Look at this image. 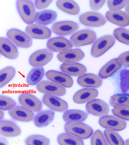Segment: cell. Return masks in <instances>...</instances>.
<instances>
[{
  "label": "cell",
  "instance_id": "cell-1",
  "mask_svg": "<svg viewBox=\"0 0 129 145\" xmlns=\"http://www.w3.org/2000/svg\"><path fill=\"white\" fill-rule=\"evenodd\" d=\"M64 129L67 133L83 139L89 138L93 133V130L90 127L79 122H67L65 124Z\"/></svg>",
  "mask_w": 129,
  "mask_h": 145
},
{
  "label": "cell",
  "instance_id": "cell-2",
  "mask_svg": "<svg viewBox=\"0 0 129 145\" xmlns=\"http://www.w3.org/2000/svg\"><path fill=\"white\" fill-rule=\"evenodd\" d=\"M17 6L18 12L23 20L28 24L35 21V10L32 2L29 0H18Z\"/></svg>",
  "mask_w": 129,
  "mask_h": 145
},
{
  "label": "cell",
  "instance_id": "cell-3",
  "mask_svg": "<svg viewBox=\"0 0 129 145\" xmlns=\"http://www.w3.org/2000/svg\"><path fill=\"white\" fill-rule=\"evenodd\" d=\"M115 42V37L112 35H107L100 37L94 42L92 47L91 55L95 57L100 56L111 48Z\"/></svg>",
  "mask_w": 129,
  "mask_h": 145
},
{
  "label": "cell",
  "instance_id": "cell-4",
  "mask_svg": "<svg viewBox=\"0 0 129 145\" xmlns=\"http://www.w3.org/2000/svg\"><path fill=\"white\" fill-rule=\"evenodd\" d=\"M96 35L93 31L88 29L80 30L73 34L70 41L73 46L79 47L92 43L95 40Z\"/></svg>",
  "mask_w": 129,
  "mask_h": 145
},
{
  "label": "cell",
  "instance_id": "cell-5",
  "mask_svg": "<svg viewBox=\"0 0 129 145\" xmlns=\"http://www.w3.org/2000/svg\"><path fill=\"white\" fill-rule=\"evenodd\" d=\"M37 90L40 92L56 96H61L66 93L65 88L61 85L47 81H41L36 85Z\"/></svg>",
  "mask_w": 129,
  "mask_h": 145
},
{
  "label": "cell",
  "instance_id": "cell-6",
  "mask_svg": "<svg viewBox=\"0 0 129 145\" xmlns=\"http://www.w3.org/2000/svg\"><path fill=\"white\" fill-rule=\"evenodd\" d=\"M80 22L87 26L99 27L104 24L106 22L105 17L102 14L94 11L84 13L79 17Z\"/></svg>",
  "mask_w": 129,
  "mask_h": 145
},
{
  "label": "cell",
  "instance_id": "cell-7",
  "mask_svg": "<svg viewBox=\"0 0 129 145\" xmlns=\"http://www.w3.org/2000/svg\"><path fill=\"white\" fill-rule=\"evenodd\" d=\"M99 123L103 127L114 131H120L126 127V124L123 119L117 117L106 115L100 119Z\"/></svg>",
  "mask_w": 129,
  "mask_h": 145
},
{
  "label": "cell",
  "instance_id": "cell-8",
  "mask_svg": "<svg viewBox=\"0 0 129 145\" xmlns=\"http://www.w3.org/2000/svg\"><path fill=\"white\" fill-rule=\"evenodd\" d=\"M7 36L9 39L18 47L27 48L32 45L31 39L25 33L18 29L10 30L7 32Z\"/></svg>",
  "mask_w": 129,
  "mask_h": 145
},
{
  "label": "cell",
  "instance_id": "cell-9",
  "mask_svg": "<svg viewBox=\"0 0 129 145\" xmlns=\"http://www.w3.org/2000/svg\"><path fill=\"white\" fill-rule=\"evenodd\" d=\"M53 53L48 49H43L38 50L30 56L29 62L32 66L41 67L46 64L52 59Z\"/></svg>",
  "mask_w": 129,
  "mask_h": 145
},
{
  "label": "cell",
  "instance_id": "cell-10",
  "mask_svg": "<svg viewBox=\"0 0 129 145\" xmlns=\"http://www.w3.org/2000/svg\"><path fill=\"white\" fill-rule=\"evenodd\" d=\"M79 28L78 24L71 21H66L58 22L52 26L51 29L55 34L62 36L72 34Z\"/></svg>",
  "mask_w": 129,
  "mask_h": 145
},
{
  "label": "cell",
  "instance_id": "cell-11",
  "mask_svg": "<svg viewBox=\"0 0 129 145\" xmlns=\"http://www.w3.org/2000/svg\"><path fill=\"white\" fill-rule=\"evenodd\" d=\"M86 108L89 113L97 116H105L109 111L108 104L99 99H93L88 102L86 104Z\"/></svg>",
  "mask_w": 129,
  "mask_h": 145
},
{
  "label": "cell",
  "instance_id": "cell-12",
  "mask_svg": "<svg viewBox=\"0 0 129 145\" xmlns=\"http://www.w3.org/2000/svg\"><path fill=\"white\" fill-rule=\"evenodd\" d=\"M26 34L30 37L35 39H45L51 35L50 30L44 26L32 24L28 26L25 29Z\"/></svg>",
  "mask_w": 129,
  "mask_h": 145
},
{
  "label": "cell",
  "instance_id": "cell-13",
  "mask_svg": "<svg viewBox=\"0 0 129 145\" xmlns=\"http://www.w3.org/2000/svg\"><path fill=\"white\" fill-rule=\"evenodd\" d=\"M47 46L50 50L55 52H62L71 49L73 45L68 40L62 37H57L50 39Z\"/></svg>",
  "mask_w": 129,
  "mask_h": 145
},
{
  "label": "cell",
  "instance_id": "cell-14",
  "mask_svg": "<svg viewBox=\"0 0 129 145\" xmlns=\"http://www.w3.org/2000/svg\"><path fill=\"white\" fill-rule=\"evenodd\" d=\"M8 112L13 119L21 121L29 122L34 118V114L33 111L23 106H15L9 110Z\"/></svg>",
  "mask_w": 129,
  "mask_h": 145
},
{
  "label": "cell",
  "instance_id": "cell-15",
  "mask_svg": "<svg viewBox=\"0 0 129 145\" xmlns=\"http://www.w3.org/2000/svg\"><path fill=\"white\" fill-rule=\"evenodd\" d=\"M44 103L51 109L59 112H63L68 108L67 103L63 100L54 96L46 94L43 98Z\"/></svg>",
  "mask_w": 129,
  "mask_h": 145
},
{
  "label": "cell",
  "instance_id": "cell-16",
  "mask_svg": "<svg viewBox=\"0 0 129 145\" xmlns=\"http://www.w3.org/2000/svg\"><path fill=\"white\" fill-rule=\"evenodd\" d=\"M20 104L23 107L27 108L33 111L38 112L42 109V104L36 97L30 94L24 93L19 98Z\"/></svg>",
  "mask_w": 129,
  "mask_h": 145
},
{
  "label": "cell",
  "instance_id": "cell-17",
  "mask_svg": "<svg viewBox=\"0 0 129 145\" xmlns=\"http://www.w3.org/2000/svg\"><path fill=\"white\" fill-rule=\"evenodd\" d=\"M98 90L93 88H85L77 92L73 97L76 103L83 104L88 102L95 98L98 95Z\"/></svg>",
  "mask_w": 129,
  "mask_h": 145
},
{
  "label": "cell",
  "instance_id": "cell-18",
  "mask_svg": "<svg viewBox=\"0 0 129 145\" xmlns=\"http://www.w3.org/2000/svg\"><path fill=\"white\" fill-rule=\"evenodd\" d=\"M46 76L48 79L60 83L66 88L71 87L73 84V80L70 76L60 72L49 70L46 73Z\"/></svg>",
  "mask_w": 129,
  "mask_h": 145
},
{
  "label": "cell",
  "instance_id": "cell-19",
  "mask_svg": "<svg viewBox=\"0 0 129 145\" xmlns=\"http://www.w3.org/2000/svg\"><path fill=\"white\" fill-rule=\"evenodd\" d=\"M78 83L84 87L98 88L102 84V81L99 76L92 74H84L78 78Z\"/></svg>",
  "mask_w": 129,
  "mask_h": 145
},
{
  "label": "cell",
  "instance_id": "cell-20",
  "mask_svg": "<svg viewBox=\"0 0 129 145\" xmlns=\"http://www.w3.org/2000/svg\"><path fill=\"white\" fill-rule=\"evenodd\" d=\"M60 69L63 72L70 75L80 76L86 72L85 67L81 64L73 62L64 63L60 66Z\"/></svg>",
  "mask_w": 129,
  "mask_h": 145
},
{
  "label": "cell",
  "instance_id": "cell-21",
  "mask_svg": "<svg viewBox=\"0 0 129 145\" xmlns=\"http://www.w3.org/2000/svg\"><path fill=\"white\" fill-rule=\"evenodd\" d=\"M105 16L108 21L115 24L122 26L129 25V18L121 10H110L106 12Z\"/></svg>",
  "mask_w": 129,
  "mask_h": 145
},
{
  "label": "cell",
  "instance_id": "cell-22",
  "mask_svg": "<svg viewBox=\"0 0 129 145\" xmlns=\"http://www.w3.org/2000/svg\"><path fill=\"white\" fill-rule=\"evenodd\" d=\"M0 52L3 55L11 59L17 58L18 55L15 46L8 39L3 38H0Z\"/></svg>",
  "mask_w": 129,
  "mask_h": 145
},
{
  "label": "cell",
  "instance_id": "cell-23",
  "mask_svg": "<svg viewBox=\"0 0 129 145\" xmlns=\"http://www.w3.org/2000/svg\"><path fill=\"white\" fill-rule=\"evenodd\" d=\"M84 56V54L81 50L75 49L60 52L58 54L57 57L60 61L65 63L78 62L82 60Z\"/></svg>",
  "mask_w": 129,
  "mask_h": 145
},
{
  "label": "cell",
  "instance_id": "cell-24",
  "mask_svg": "<svg viewBox=\"0 0 129 145\" xmlns=\"http://www.w3.org/2000/svg\"><path fill=\"white\" fill-rule=\"evenodd\" d=\"M21 133L20 129L16 125L11 122L5 120L0 121V134L8 137H16Z\"/></svg>",
  "mask_w": 129,
  "mask_h": 145
},
{
  "label": "cell",
  "instance_id": "cell-25",
  "mask_svg": "<svg viewBox=\"0 0 129 145\" xmlns=\"http://www.w3.org/2000/svg\"><path fill=\"white\" fill-rule=\"evenodd\" d=\"M57 17V14L55 11L51 10H45L36 13L35 21L40 25H47L55 21Z\"/></svg>",
  "mask_w": 129,
  "mask_h": 145
},
{
  "label": "cell",
  "instance_id": "cell-26",
  "mask_svg": "<svg viewBox=\"0 0 129 145\" xmlns=\"http://www.w3.org/2000/svg\"><path fill=\"white\" fill-rule=\"evenodd\" d=\"M122 65V63L119 59H113L102 68L99 72V76L102 79L109 77L119 69Z\"/></svg>",
  "mask_w": 129,
  "mask_h": 145
},
{
  "label": "cell",
  "instance_id": "cell-27",
  "mask_svg": "<svg viewBox=\"0 0 129 145\" xmlns=\"http://www.w3.org/2000/svg\"><path fill=\"white\" fill-rule=\"evenodd\" d=\"M54 112L50 110H45L39 111L34 117L35 125L39 127L46 126L53 120Z\"/></svg>",
  "mask_w": 129,
  "mask_h": 145
},
{
  "label": "cell",
  "instance_id": "cell-28",
  "mask_svg": "<svg viewBox=\"0 0 129 145\" xmlns=\"http://www.w3.org/2000/svg\"><path fill=\"white\" fill-rule=\"evenodd\" d=\"M56 5L60 10L71 15H77L80 11L79 5L76 2L73 0H57Z\"/></svg>",
  "mask_w": 129,
  "mask_h": 145
},
{
  "label": "cell",
  "instance_id": "cell-29",
  "mask_svg": "<svg viewBox=\"0 0 129 145\" xmlns=\"http://www.w3.org/2000/svg\"><path fill=\"white\" fill-rule=\"evenodd\" d=\"M88 114L85 112L77 109L68 110L64 113L63 118L66 122H82L87 118Z\"/></svg>",
  "mask_w": 129,
  "mask_h": 145
},
{
  "label": "cell",
  "instance_id": "cell-30",
  "mask_svg": "<svg viewBox=\"0 0 129 145\" xmlns=\"http://www.w3.org/2000/svg\"><path fill=\"white\" fill-rule=\"evenodd\" d=\"M44 74V71L42 67L34 68L28 73L26 78V82L30 85H35L40 82Z\"/></svg>",
  "mask_w": 129,
  "mask_h": 145
},
{
  "label": "cell",
  "instance_id": "cell-31",
  "mask_svg": "<svg viewBox=\"0 0 129 145\" xmlns=\"http://www.w3.org/2000/svg\"><path fill=\"white\" fill-rule=\"evenodd\" d=\"M58 143L60 145H83L82 140L78 137L66 134L59 135L57 139Z\"/></svg>",
  "mask_w": 129,
  "mask_h": 145
},
{
  "label": "cell",
  "instance_id": "cell-32",
  "mask_svg": "<svg viewBox=\"0 0 129 145\" xmlns=\"http://www.w3.org/2000/svg\"><path fill=\"white\" fill-rule=\"evenodd\" d=\"M110 103L114 107L119 106H129V94L115 95L110 97Z\"/></svg>",
  "mask_w": 129,
  "mask_h": 145
},
{
  "label": "cell",
  "instance_id": "cell-33",
  "mask_svg": "<svg viewBox=\"0 0 129 145\" xmlns=\"http://www.w3.org/2000/svg\"><path fill=\"white\" fill-rule=\"evenodd\" d=\"M105 136L110 144L124 145V142L120 136L115 131L107 129L104 130Z\"/></svg>",
  "mask_w": 129,
  "mask_h": 145
},
{
  "label": "cell",
  "instance_id": "cell-34",
  "mask_svg": "<svg viewBox=\"0 0 129 145\" xmlns=\"http://www.w3.org/2000/svg\"><path fill=\"white\" fill-rule=\"evenodd\" d=\"M15 71L13 68L9 67L0 71V87H2L7 83L13 77Z\"/></svg>",
  "mask_w": 129,
  "mask_h": 145
},
{
  "label": "cell",
  "instance_id": "cell-35",
  "mask_svg": "<svg viewBox=\"0 0 129 145\" xmlns=\"http://www.w3.org/2000/svg\"><path fill=\"white\" fill-rule=\"evenodd\" d=\"M115 38L120 42L129 45V30L123 28H118L113 32Z\"/></svg>",
  "mask_w": 129,
  "mask_h": 145
},
{
  "label": "cell",
  "instance_id": "cell-36",
  "mask_svg": "<svg viewBox=\"0 0 129 145\" xmlns=\"http://www.w3.org/2000/svg\"><path fill=\"white\" fill-rule=\"evenodd\" d=\"M26 143L27 145H48L49 144V140L44 136L35 135L28 137Z\"/></svg>",
  "mask_w": 129,
  "mask_h": 145
},
{
  "label": "cell",
  "instance_id": "cell-37",
  "mask_svg": "<svg viewBox=\"0 0 129 145\" xmlns=\"http://www.w3.org/2000/svg\"><path fill=\"white\" fill-rule=\"evenodd\" d=\"M113 114L122 119L129 121V107L119 106L114 107L112 110Z\"/></svg>",
  "mask_w": 129,
  "mask_h": 145
},
{
  "label": "cell",
  "instance_id": "cell-38",
  "mask_svg": "<svg viewBox=\"0 0 129 145\" xmlns=\"http://www.w3.org/2000/svg\"><path fill=\"white\" fill-rule=\"evenodd\" d=\"M16 103L9 97L0 95V109L4 110H9L15 106Z\"/></svg>",
  "mask_w": 129,
  "mask_h": 145
},
{
  "label": "cell",
  "instance_id": "cell-39",
  "mask_svg": "<svg viewBox=\"0 0 129 145\" xmlns=\"http://www.w3.org/2000/svg\"><path fill=\"white\" fill-rule=\"evenodd\" d=\"M127 1V0H109L107 1V5L110 10L117 11L125 7Z\"/></svg>",
  "mask_w": 129,
  "mask_h": 145
},
{
  "label": "cell",
  "instance_id": "cell-40",
  "mask_svg": "<svg viewBox=\"0 0 129 145\" xmlns=\"http://www.w3.org/2000/svg\"><path fill=\"white\" fill-rule=\"evenodd\" d=\"M91 143L93 145L107 144L103 133L99 130L94 133L91 138Z\"/></svg>",
  "mask_w": 129,
  "mask_h": 145
},
{
  "label": "cell",
  "instance_id": "cell-41",
  "mask_svg": "<svg viewBox=\"0 0 129 145\" xmlns=\"http://www.w3.org/2000/svg\"><path fill=\"white\" fill-rule=\"evenodd\" d=\"M106 0H90L89 5L91 9L97 11L100 9L105 3Z\"/></svg>",
  "mask_w": 129,
  "mask_h": 145
},
{
  "label": "cell",
  "instance_id": "cell-42",
  "mask_svg": "<svg viewBox=\"0 0 129 145\" xmlns=\"http://www.w3.org/2000/svg\"><path fill=\"white\" fill-rule=\"evenodd\" d=\"M52 0H36L35 5L36 8L41 10L47 7L52 1Z\"/></svg>",
  "mask_w": 129,
  "mask_h": 145
},
{
  "label": "cell",
  "instance_id": "cell-43",
  "mask_svg": "<svg viewBox=\"0 0 129 145\" xmlns=\"http://www.w3.org/2000/svg\"><path fill=\"white\" fill-rule=\"evenodd\" d=\"M120 75L121 85H125V84L128 85L129 87V70L122 71Z\"/></svg>",
  "mask_w": 129,
  "mask_h": 145
},
{
  "label": "cell",
  "instance_id": "cell-44",
  "mask_svg": "<svg viewBox=\"0 0 129 145\" xmlns=\"http://www.w3.org/2000/svg\"><path fill=\"white\" fill-rule=\"evenodd\" d=\"M118 58L121 61L122 65L125 67H129V51L121 54Z\"/></svg>",
  "mask_w": 129,
  "mask_h": 145
},
{
  "label": "cell",
  "instance_id": "cell-45",
  "mask_svg": "<svg viewBox=\"0 0 129 145\" xmlns=\"http://www.w3.org/2000/svg\"><path fill=\"white\" fill-rule=\"evenodd\" d=\"M127 16L129 18V0H128L125 10V12Z\"/></svg>",
  "mask_w": 129,
  "mask_h": 145
},
{
  "label": "cell",
  "instance_id": "cell-46",
  "mask_svg": "<svg viewBox=\"0 0 129 145\" xmlns=\"http://www.w3.org/2000/svg\"><path fill=\"white\" fill-rule=\"evenodd\" d=\"M0 119L3 117L4 115V113L1 110V109L0 110Z\"/></svg>",
  "mask_w": 129,
  "mask_h": 145
},
{
  "label": "cell",
  "instance_id": "cell-47",
  "mask_svg": "<svg viewBox=\"0 0 129 145\" xmlns=\"http://www.w3.org/2000/svg\"><path fill=\"white\" fill-rule=\"evenodd\" d=\"M125 144L126 145H129V139H127L125 141Z\"/></svg>",
  "mask_w": 129,
  "mask_h": 145
}]
</instances>
